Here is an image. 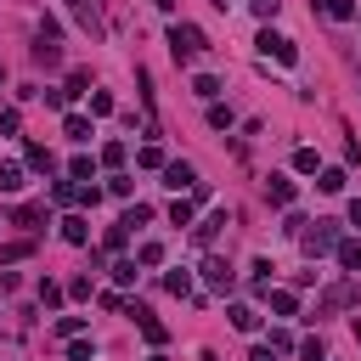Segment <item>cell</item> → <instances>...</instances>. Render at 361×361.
<instances>
[{
  "instance_id": "cell-1",
  "label": "cell",
  "mask_w": 361,
  "mask_h": 361,
  "mask_svg": "<svg viewBox=\"0 0 361 361\" xmlns=\"http://www.w3.org/2000/svg\"><path fill=\"white\" fill-rule=\"evenodd\" d=\"M197 51H209L203 28H197V23H169V56H175V62H192Z\"/></svg>"
},
{
  "instance_id": "cell-2",
  "label": "cell",
  "mask_w": 361,
  "mask_h": 361,
  "mask_svg": "<svg viewBox=\"0 0 361 361\" xmlns=\"http://www.w3.org/2000/svg\"><path fill=\"white\" fill-rule=\"evenodd\" d=\"M299 243H305L310 259L333 254V248H338V220H310V231H299Z\"/></svg>"
},
{
  "instance_id": "cell-3",
  "label": "cell",
  "mask_w": 361,
  "mask_h": 361,
  "mask_svg": "<svg viewBox=\"0 0 361 361\" xmlns=\"http://www.w3.org/2000/svg\"><path fill=\"white\" fill-rule=\"evenodd\" d=\"M259 51H265V56H276V62H282V68H293V62H299V45H293V39H288V34H276V28H271V23H265V28H259Z\"/></svg>"
},
{
  "instance_id": "cell-4",
  "label": "cell",
  "mask_w": 361,
  "mask_h": 361,
  "mask_svg": "<svg viewBox=\"0 0 361 361\" xmlns=\"http://www.w3.org/2000/svg\"><path fill=\"white\" fill-rule=\"evenodd\" d=\"M203 282H209L214 293H231V288H237V271H231L220 254H209V259H203Z\"/></svg>"
},
{
  "instance_id": "cell-5",
  "label": "cell",
  "mask_w": 361,
  "mask_h": 361,
  "mask_svg": "<svg viewBox=\"0 0 361 361\" xmlns=\"http://www.w3.org/2000/svg\"><path fill=\"white\" fill-rule=\"evenodd\" d=\"M124 316H135V327H141V338H147V344H164V338H169V333H164V322H158L147 305H124Z\"/></svg>"
},
{
  "instance_id": "cell-6",
  "label": "cell",
  "mask_w": 361,
  "mask_h": 361,
  "mask_svg": "<svg viewBox=\"0 0 361 361\" xmlns=\"http://www.w3.org/2000/svg\"><path fill=\"white\" fill-rule=\"evenodd\" d=\"M164 186L192 192V186H197V169H192V164H180V158H175V164H164Z\"/></svg>"
},
{
  "instance_id": "cell-7",
  "label": "cell",
  "mask_w": 361,
  "mask_h": 361,
  "mask_svg": "<svg viewBox=\"0 0 361 361\" xmlns=\"http://www.w3.org/2000/svg\"><path fill=\"white\" fill-rule=\"evenodd\" d=\"M333 259L350 271V276H361V237H338V248H333Z\"/></svg>"
},
{
  "instance_id": "cell-8",
  "label": "cell",
  "mask_w": 361,
  "mask_h": 361,
  "mask_svg": "<svg viewBox=\"0 0 361 361\" xmlns=\"http://www.w3.org/2000/svg\"><path fill=\"white\" fill-rule=\"evenodd\" d=\"M265 192H271V203H276V209H293V197H299L288 175H271V186H265Z\"/></svg>"
},
{
  "instance_id": "cell-9",
  "label": "cell",
  "mask_w": 361,
  "mask_h": 361,
  "mask_svg": "<svg viewBox=\"0 0 361 361\" xmlns=\"http://www.w3.org/2000/svg\"><path fill=\"white\" fill-rule=\"evenodd\" d=\"M355 299H361V288H355V282H338V288H327L322 305H327V310H344V305H355Z\"/></svg>"
},
{
  "instance_id": "cell-10",
  "label": "cell",
  "mask_w": 361,
  "mask_h": 361,
  "mask_svg": "<svg viewBox=\"0 0 361 361\" xmlns=\"http://www.w3.org/2000/svg\"><path fill=\"white\" fill-rule=\"evenodd\" d=\"M62 237L68 243H90V220L85 214H62Z\"/></svg>"
},
{
  "instance_id": "cell-11",
  "label": "cell",
  "mask_w": 361,
  "mask_h": 361,
  "mask_svg": "<svg viewBox=\"0 0 361 361\" xmlns=\"http://www.w3.org/2000/svg\"><path fill=\"white\" fill-rule=\"evenodd\" d=\"M62 135H68V141H90V118H85V113H68V118H62Z\"/></svg>"
},
{
  "instance_id": "cell-12",
  "label": "cell",
  "mask_w": 361,
  "mask_h": 361,
  "mask_svg": "<svg viewBox=\"0 0 361 361\" xmlns=\"http://www.w3.org/2000/svg\"><path fill=\"white\" fill-rule=\"evenodd\" d=\"M231 327H237V333H254V327H259V310H254V305H231Z\"/></svg>"
},
{
  "instance_id": "cell-13",
  "label": "cell",
  "mask_w": 361,
  "mask_h": 361,
  "mask_svg": "<svg viewBox=\"0 0 361 361\" xmlns=\"http://www.w3.org/2000/svg\"><path fill=\"white\" fill-rule=\"evenodd\" d=\"M293 169H299V175H322V158H316V147H299V152H293Z\"/></svg>"
},
{
  "instance_id": "cell-14",
  "label": "cell",
  "mask_w": 361,
  "mask_h": 361,
  "mask_svg": "<svg viewBox=\"0 0 361 361\" xmlns=\"http://www.w3.org/2000/svg\"><path fill=\"white\" fill-rule=\"evenodd\" d=\"M11 220H17V226H28V231H39L45 209H34V203H17V209H11Z\"/></svg>"
},
{
  "instance_id": "cell-15",
  "label": "cell",
  "mask_w": 361,
  "mask_h": 361,
  "mask_svg": "<svg viewBox=\"0 0 361 361\" xmlns=\"http://www.w3.org/2000/svg\"><path fill=\"white\" fill-rule=\"evenodd\" d=\"M220 226H226V214H209V220H203V226H192V237H197V243H203V248H209V243H214V237H220Z\"/></svg>"
},
{
  "instance_id": "cell-16",
  "label": "cell",
  "mask_w": 361,
  "mask_h": 361,
  "mask_svg": "<svg viewBox=\"0 0 361 361\" xmlns=\"http://www.w3.org/2000/svg\"><path fill=\"white\" fill-rule=\"evenodd\" d=\"M316 6H322L333 23H350V17H355V0H316Z\"/></svg>"
},
{
  "instance_id": "cell-17",
  "label": "cell",
  "mask_w": 361,
  "mask_h": 361,
  "mask_svg": "<svg viewBox=\"0 0 361 361\" xmlns=\"http://www.w3.org/2000/svg\"><path fill=\"white\" fill-rule=\"evenodd\" d=\"M164 288H169L175 299H186V293H192V271H169V276H164Z\"/></svg>"
},
{
  "instance_id": "cell-18",
  "label": "cell",
  "mask_w": 361,
  "mask_h": 361,
  "mask_svg": "<svg viewBox=\"0 0 361 361\" xmlns=\"http://www.w3.org/2000/svg\"><path fill=\"white\" fill-rule=\"evenodd\" d=\"M265 299H271V310H276V316H293V310H299V299H293V293H282V288H271Z\"/></svg>"
},
{
  "instance_id": "cell-19",
  "label": "cell",
  "mask_w": 361,
  "mask_h": 361,
  "mask_svg": "<svg viewBox=\"0 0 361 361\" xmlns=\"http://www.w3.org/2000/svg\"><path fill=\"white\" fill-rule=\"evenodd\" d=\"M34 62H39V68H56V62H62V51H56L51 39H39V45H34Z\"/></svg>"
},
{
  "instance_id": "cell-20",
  "label": "cell",
  "mask_w": 361,
  "mask_h": 361,
  "mask_svg": "<svg viewBox=\"0 0 361 361\" xmlns=\"http://www.w3.org/2000/svg\"><path fill=\"white\" fill-rule=\"evenodd\" d=\"M192 90H197L203 102H214V96H220V79H214V73H197V79H192Z\"/></svg>"
},
{
  "instance_id": "cell-21",
  "label": "cell",
  "mask_w": 361,
  "mask_h": 361,
  "mask_svg": "<svg viewBox=\"0 0 361 361\" xmlns=\"http://www.w3.org/2000/svg\"><path fill=\"white\" fill-rule=\"evenodd\" d=\"M28 169H39V175H51V169H56V158H51L45 147H28Z\"/></svg>"
},
{
  "instance_id": "cell-22",
  "label": "cell",
  "mask_w": 361,
  "mask_h": 361,
  "mask_svg": "<svg viewBox=\"0 0 361 361\" xmlns=\"http://www.w3.org/2000/svg\"><path fill=\"white\" fill-rule=\"evenodd\" d=\"M192 209H197L192 197H175V203H169V220H175V226H192Z\"/></svg>"
},
{
  "instance_id": "cell-23",
  "label": "cell",
  "mask_w": 361,
  "mask_h": 361,
  "mask_svg": "<svg viewBox=\"0 0 361 361\" xmlns=\"http://www.w3.org/2000/svg\"><path fill=\"white\" fill-rule=\"evenodd\" d=\"M28 254H34V243H28V237H23V243H6V248H0V265H11V259H28Z\"/></svg>"
},
{
  "instance_id": "cell-24",
  "label": "cell",
  "mask_w": 361,
  "mask_h": 361,
  "mask_svg": "<svg viewBox=\"0 0 361 361\" xmlns=\"http://www.w3.org/2000/svg\"><path fill=\"white\" fill-rule=\"evenodd\" d=\"M135 265H164V243H141L135 248Z\"/></svg>"
},
{
  "instance_id": "cell-25",
  "label": "cell",
  "mask_w": 361,
  "mask_h": 361,
  "mask_svg": "<svg viewBox=\"0 0 361 361\" xmlns=\"http://www.w3.org/2000/svg\"><path fill=\"white\" fill-rule=\"evenodd\" d=\"M68 361H96V344L90 338H68Z\"/></svg>"
},
{
  "instance_id": "cell-26",
  "label": "cell",
  "mask_w": 361,
  "mask_h": 361,
  "mask_svg": "<svg viewBox=\"0 0 361 361\" xmlns=\"http://www.w3.org/2000/svg\"><path fill=\"white\" fill-rule=\"evenodd\" d=\"M23 186V164H0V192H17Z\"/></svg>"
},
{
  "instance_id": "cell-27",
  "label": "cell",
  "mask_w": 361,
  "mask_h": 361,
  "mask_svg": "<svg viewBox=\"0 0 361 361\" xmlns=\"http://www.w3.org/2000/svg\"><path fill=\"white\" fill-rule=\"evenodd\" d=\"M124 152H130L124 141H107V147H102V164H107V169H118V164H124Z\"/></svg>"
},
{
  "instance_id": "cell-28",
  "label": "cell",
  "mask_w": 361,
  "mask_h": 361,
  "mask_svg": "<svg viewBox=\"0 0 361 361\" xmlns=\"http://www.w3.org/2000/svg\"><path fill=\"white\" fill-rule=\"evenodd\" d=\"M135 158H141V169H164V164H169V158H164V152H158V147H152V141H147V147H141V152H135Z\"/></svg>"
},
{
  "instance_id": "cell-29",
  "label": "cell",
  "mask_w": 361,
  "mask_h": 361,
  "mask_svg": "<svg viewBox=\"0 0 361 361\" xmlns=\"http://www.w3.org/2000/svg\"><path fill=\"white\" fill-rule=\"evenodd\" d=\"M316 186H322V192H344V169H322Z\"/></svg>"
},
{
  "instance_id": "cell-30",
  "label": "cell",
  "mask_w": 361,
  "mask_h": 361,
  "mask_svg": "<svg viewBox=\"0 0 361 361\" xmlns=\"http://www.w3.org/2000/svg\"><path fill=\"white\" fill-rule=\"evenodd\" d=\"M147 220H152V209H147V203H135V209H124V220H118V226H130V231H135V226H147Z\"/></svg>"
},
{
  "instance_id": "cell-31",
  "label": "cell",
  "mask_w": 361,
  "mask_h": 361,
  "mask_svg": "<svg viewBox=\"0 0 361 361\" xmlns=\"http://www.w3.org/2000/svg\"><path fill=\"white\" fill-rule=\"evenodd\" d=\"M85 85H90V73H85V68H73V73H68V102H73V96H85Z\"/></svg>"
},
{
  "instance_id": "cell-32",
  "label": "cell",
  "mask_w": 361,
  "mask_h": 361,
  "mask_svg": "<svg viewBox=\"0 0 361 361\" xmlns=\"http://www.w3.org/2000/svg\"><path fill=\"white\" fill-rule=\"evenodd\" d=\"M209 124H214V130H231V107H220V102H209Z\"/></svg>"
},
{
  "instance_id": "cell-33",
  "label": "cell",
  "mask_w": 361,
  "mask_h": 361,
  "mask_svg": "<svg viewBox=\"0 0 361 361\" xmlns=\"http://www.w3.org/2000/svg\"><path fill=\"white\" fill-rule=\"evenodd\" d=\"M51 197H56V203H79V186H73V180H56Z\"/></svg>"
},
{
  "instance_id": "cell-34",
  "label": "cell",
  "mask_w": 361,
  "mask_h": 361,
  "mask_svg": "<svg viewBox=\"0 0 361 361\" xmlns=\"http://www.w3.org/2000/svg\"><path fill=\"white\" fill-rule=\"evenodd\" d=\"M39 305L56 310V305H62V288H56V282H39Z\"/></svg>"
},
{
  "instance_id": "cell-35",
  "label": "cell",
  "mask_w": 361,
  "mask_h": 361,
  "mask_svg": "<svg viewBox=\"0 0 361 361\" xmlns=\"http://www.w3.org/2000/svg\"><path fill=\"white\" fill-rule=\"evenodd\" d=\"M56 333H62V338H79V333H85V316H62Z\"/></svg>"
},
{
  "instance_id": "cell-36",
  "label": "cell",
  "mask_w": 361,
  "mask_h": 361,
  "mask_svg": "<svg viewBox=\"0 0 361 361\" xmlns=\"http://www.w3.org/2000/svg\"><path fill=\"white\" fill-rule=\"evenodd\" d=\"M248 6H254V17H259V23H271V17L282 11V0H248Z\"/></svg>"
},
{
  "instance_id": "cell-37",
  "label": "cell",
  "mask_w": 361,
  "mask_h": 361,
  "mask_svg": "<svg viewBox=\"0 0 361 361\" xmlns=\"http://www.w3.org/2000/svg\"><path fill=\"white\" fill-rule=\"evenodd\" d=\"M68 11L79 17V28H90V34H96V17H90V6H85V0H68Z\"/></svg>"
},
{
  "instance_id": "cell-38",
  "label": "cell",
  "mask_w": 361,
  "mask_h": 361,
  "mask_svg": "<svg viewBox=\"0 0 361 361\" xmlns=\"http://www.w3.org/2000/svg\"><path fill=\"white\" fill-rule=\"evenodd\" d=\"M68 175H73V180H90V175H96V164H90V158H73V164H68Z\"/></svg>"
},
{
  "instance_id": "cell-39",
  "label": "cell",
  "mask_w": 361,
  "mask_h": 361,
  "mask_svg": "<svg viewBox=\"0 0 361 361\" xmlns=\"http://www.w3.org/2000/svg\"><path fill=\"white\" fill-rule=\"evenodd\" d=\"M113 282H124V288H130V282H135V259H118V265H113Z\"/></svg>"
},
{
  "instance_id": "cell-40",
  "label": "cell",
  "mask_w": 361,
  "mask_h": 361,
  "mask_svg": "<svg viewBox=\"0 0 361 361\" xmlns=\"http://www.w3.org/2000/svg\"><path fill=\"white\" fill-rule=\"evenodd\" d=\"M299 355H305V361H327V350H322V338H305V344H299Z\"/></svg>"
},
{
  "instance_id": "cell-41",
  "label": "cell",
  "mask_w": 361,
  "mask_h": 361,
  "mask_svg": "<svg viewBox=\"0 0 361 361\" xmlns=\"http://www.w3.org/2000/svg\"><path fill=\"white\" fill-rule=\"evenodd\" d=\"M90 113H113V96L107 90H90Z\"/></svg>"
},
{
  "instance_id": "cell-42",
  "label": "cell",
  "mask_w": 361,
  "mask_h": 361,
  "mask_svg": "<svg viewBox=\"0 0 361 361\" xmlns=\"http://www.w3.org/2000/svg\"><path fill=\"white\" fill-rule=\"evenodd\" d=\"M17 124H23V113H17V107H6V113H0V130H6V135H17Z\"/></svg>"
},
{
  "instance_id": "cell-43",
  "label": "cell",
  "mask_w": 361,
  "mask_h": 361,
  "mask_svg": "<svg viewBox=\"0 0 361 361\" xmlns=\"http://www.w3.org/2000/svg\"><path fill=\"white\" fill-rule=\"evenodd\" d=\"M130 243V226H107V248H124Z\"/></svg>"
},
{
  "instance_id": "cell-44",
  "label": "cell",
  "mask_w": 361,
  "mask_h": 361,
  "mask_svg": "<svg viewBox=\"0 0 361 361\" xmlns=\"http://www.w3.org/2000/svg\"><path fill=\"white\" fill-rule=\"evenodd\" d=\"M248 361H276V350H271V344H259V350H254Z\"/></svg>"
},
{
  "instance_id": "cell-45",
  "label": "cell",
  "mask_w": 361,
  "mask_h": 361,
  "mask_svg": "<svg viewBox=\"0 0 361 361\" xmlns=\"http://www.w3.org/2000/svg\"><path fill=\"white\" fill-rule=\"evenodd\" d=\"M350 226H355V231H361V197H355V203H350Z\"/></svg>"
},
{
  "instance_id": "cell-46",
  "label": "cell",
  "mask_w": 361,
  "mask_h": 361,
  "mask_svg": "<svg viewBox=\"0 0 361 361\" xmlns=\"http://www.w3.org/2000/svg\"><path fill=\"white\" fill-rule=\"evenodd\" d=\"M147 361H169V355H158V350H152V355H147Z\"/></svg>"
},
{
  "instance_id": "cell-47",
  "label": "cell",
  "mask_w": 361,
  "mask_h": 361,
  "mask_svg": "<svg viewBox=\"0 0 361 361\" xmlns=\"http://www.w3.org/2000/svg\"><path fill=\"white\" fill-rule=\"evenodd\" d=\"M355 344H361V322H355Z\"/></svg>"
},
{
  "instance_id": "cell-48",
  "label": "cell",
  "mask_w": 361,
  "mask_h": 361,
  "mask_svg": "<svg viewBox=\"0 0 361 361\" xmlns=\"http://www.w3.org/2000/svg\"><path fill=\"white\" fill-rule=\"evenodd\" d=\"M0 79H6V68H0Z\"/></svg>"
},
{
  "instance_id": "cell-49",
  "label": "cell",
  "mask_w": 361,
  "mask_h": 361,
  "mask_svg": "<svg viewBox=\"0 0 361 361\" xmlns=\"http://www.w3.org/2000/svg\"><path fill=\"white\" fill-rule=\"evenodd\" d=\"M214 6H226V0H214Z\"/></svg>"
}]
</instances>
